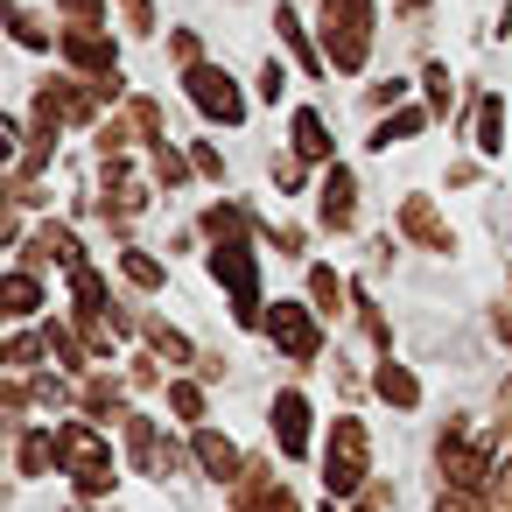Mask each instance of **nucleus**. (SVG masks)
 Here are the masks:
<instances>
[{
  "instance_id": "1",
  "label": "nucleus",
  "mask_w": 512,
  "mask_h": 512,
  "mask_svg": "<svg viewBox=\"0 0 512 512\" xmlns=\"http://www.w3.org/2000/svg\"><path fill=\"white\" fill-rule=\"evenodd\" d=\"M323 50H330V71H365L372 0H323Z\"/></svg>"
},
{
  "instance_id": "2",
  "label": "nucleus",
  "mask_w": 512,
  "mask_h": 512,
  "mask_svg": "<svg viewBox=\"0 0 512 512\" xmlns=\"http://www.w3.org/2000/svg\"><path fill=\"white\" fill-rule=\"evenodd\" d=\"M365 428L358 421H337L330 428V456H323V484H330V498H351L358 484H365Z\"/></svg>"
},
{
  "instance_id": "3",
  "label": "nucleus",
  "mask_w": 512,
  "mask_h": 512,
  "mask_svg": "<svg viewBox=\"0 0 512 512\" xmlns=\"http://www.w3.org/2000/svg\"><path fill=\"white\" fill-rule=\"evenodd\" d=\"M211 267H218V281H225V295H232V316H239V323H260V281H253L246 239H225V246L211 253Z\"/></svg>"
},
{
  "instance_id": "4",
  "label": "nucleus",
  "mask_w": 512,
  "mask_h": 512,
  "mask_svg": "<svg viewBox=\"0 0 512 512\" xmlns=\"http://www.w3.org/2000/svg\"><path fill=\"white\" fill-rule=\"evenodd\" d=\"M183 85H190V99H197V113H204V120H218V127H239V120H246V99H239V85H232L225 71L190 64V71H183Z\"/></svg>"
},
{
  "instance_id": "5",
  "label": "nucleus",
  "mask_w": 512,
  "mask_h": 512,
  "mask_svg": "<svg viewBox=\"0 0 512 512\" xmlns=\"http://www.w3.org/2000/svg\"><path fill=\"white\" fill-rule=\"evenodd\" d=\"M64 470H71V484H78L85 498L113 484V463H106V442H99L92 428H64Z\"/></svg>"
},
{
  "instance_id": "6",
  "label": "nucleus",
  "mask_w": 512,
  "mask_h": 512,
  "mask_svg": "<svg viewBox=\"0 0 512 512\" xmlns=\"http://www.w3.org/2000/svg\"><path fill=\"white\" fill-rule=\"evenodd\" d=\"M260 323H267V337H274L288 358H316V344H323V337H316V323H309V309H295V302L267 309Z\"/></svg>"
},
{
  "instance_id": "7",
  "label": "nucleus",
  "mask_w": 512,
  "mask_h": 512,
  "mask_svg": "<svg viewBox=\"0 0 512 512\" xmlns=\"http://www.w3.org/2000/svg\"><path fill=\"white\" fill-rule=\"evenodd\" d=\"M64 57H71L78 71H92V78H113V43H106L92 22H78V29L64 36Z\"/></svg>"
},
{
  "instance_id": "8",
  "label": "nucleus",
  "mask_w": 512,
  "mask_h": 512,
  "mask_svg": "<svg viewBox=\"0 0 512 512\" xmlns=\"http://www.w3.org/2000/svg\"><path fill=\"white\" fill-rule=\"evenodd\" d=\"M274 442H281V456H302L309 449V400L302 393H281L274 400Z\"/></svg>"
},
{
  "instance_id": "9",
  "label": "nucleus",
  "mask_w": 512,
  "mask_h": 512,
  "mask_svg": "<svg viewBox=\"0 0 512 512\" xmlns=\"http://www.w3.org/2000/svg\"><path fill=\"white\" fill-rule=\"evenodd\" d=\"M442 470H449L456 484H484V470H491V456H484L477 442H463V435H442Z\"/></svg>"
},
{
  "instance_id": "10",
  "label": "nucleus",
  "mask_w": 512,
  "mask_h": 512,
  "mask_svg": "<svg viewBox=\"0 0 512 512\" xmlns=\"http://www.w3.org/2000/svg\"><path fill=\"white\" fill-rule=\"evenodd\" d=\"M106 204H113V211H141V183H134V169H127L120 155L106 162Z\"/></svg>"
},
{
  "instance_id": "11",
  "label": "nucleus",
  "mask_w": 512,
  "mask_h": 512,
  "mask_svg": "<svg viewBox=\"0 0 512 512\" xmlns=\"http://www.w3.org/2000/svg\"><path fill=\"white\" fill-rule=\"evenodd\" d=\"M295 155H309V162L330 155V127H323V113H295Z\"/></svg>"
},
{
  "instance_id": "12",
  "label": "nucleus",
  "mask_w": 512,
  "mask_h": 512,
  "mask_svg": "<svg viewBox=\"0 0 512 512\" xmlns=\"http://www.w3.org/2000/svg\"><path fill=\"white\" fill-rule=\"evenodd\" d=\"M379 393H386L393 407H421V386H414L407 365H379Z\"/></svg>"
},
{
  "instance_id": "13",
  "label": "nucleus",
  "mask_w": 512,
  "mask_h": 512,
  "mask_svg": "<svg viewBox=\"0 0 512 512\" xmlns=\"http://www.w3.org/2000/svg\"><path fill=\"white\" fill-rule=\"evenodd\" d=\"M498 113H505L498 99H477V148H484V155L505 148V120H498Z\"/></svg>"
},
{
  "instance_id": "14",
  "label": "nucleus",
  "mask_w": 512,
  "mask_h": 512,
  "mask_svg": "<svg viewBox=\"0 0 512 512\" xmlns=\"http://www.w3.org/2000/svg\"><path fill=\"white\" fill-rule=\"evenodd\" d=\"M197 456H204L211 477H232V470H239V449H232L225 435H197Z\"/></svg>"
},
{
  "instance_id": "15",
  "label": "nucleus",
  "mask_w": 512,
  "mask_h": 512,
  "mask_svg": "<svg viewBox=\"0 0 512 512\" xmlns=\"http://www.w3.org/2000/svg\"><path fill=\"white\" fill-rule=\"evenodd\" d=\"M274 29H281V43H288V50H295V64H309V71H330V64H316V50H309V36H302V22H295V15H288V8H281V15H274Z\"/></svg>"
},
{
  "instance_id": "16",
  "label": "nucleus",
  "mask_w": 512,
  "mask_h": 512,
  "mask_svg": "<svg viewBox=\"0 0 512 512\" xmlns=\"http://www.w3.org/2000/svg\"><path fill=\"white\" fill-rule=\"evenodd\" d=\"M351 204H358V190H351V176L337 169V176H330V190H323V218H330V225H344V218H351Z\"/></svg>"
},
{
  "instance_id": "17",
  "label": "nucleus",
  "mask_w": 512,
  "mask_h": 512,
  "mask_svg": "<svg viewBox=\"0 0 512 512\" xmlns=\"http://www.w3.org/2000/svg\"><path fill=\"white\" fill-rule=\"evenodd\" d=\"M421 120H428V113H414V106H407V113H393L386 127H372V148H393V141H407V134H421Z\"/></svg>"
},
{
  "instance_id": "18",
  "label": "nucleus",
  "mask_w": 512,
  "mask_h": 512,
  "mask_svg": "<svg viewBox=\"0 0 512 512\" xmlns=\"http://www.w3.org/2000/svg\"><path fill=\"white\" fill-rule=\"evenodd\" d=\"M400 218H407V225H414V239H421V246H442V239H449V232H442V225H435V211H428V204H421V197H407V211H400Z\"/></svg>"
},
{
  "instance_id": "19",
  "label": "nucleus",
  "mask_w": 512,
  "mask_h": 512,
  "mask_svg": "<svg viewBox=\"0 0 512 512\" xmlns=\"http://www.w3.org/2000/svg\"><path fill=\"white\" fill-rule=\"evenodd\" d=\"M50 463H64V456H57V435H29V442H22V470L36 477V470H50Z\"/></svg>"
},
{
  "instance_id": "20",
  "label": "nucleus",
  "mask_w": 512,
  "mask_h": 512,
  "mask_svg": "<svg viewBox=\"0 0 512 512\" xmlns=\"http://www.w3.org/2000/svg\"><path fill=\"white\" fill-rule=\"evenodd\" d=\"M36 302H43V288H36L29 274H8V316H29Z\"/></svg>"
},
{
  "instance_id": "21",
  "label": "nucleus",
  "mask_w": 512,
  "mask_h": 512,
  "mask_svg": "<svg viewBox=\"0 0 512 512\" xmlns=\"http://www.w3.org/2000/svg\"><path fill=\"white\" fill-rule=\"evenodd\" d=\"M43 344H50V351H57V365H71V372H78V365H85V351H78V337H71V330H64V323H50V330H43Z\"/></svg>"
},
{
  "instance_id": "22",
  "label": "nucleus",
  "mask_w": 512,
  "mask_h": 512,
  "mask_svg": "<svg viewBox=\"0 0 512 512\" xmlns=\"http://www.w3.org/2000/svg\"><path fill=\"white\" fill-rule=\"evenodd\" d=\"M204 225L218 232V246H225V239H246V211H232V204H218V211H211Z\"/></svg>"
},
{
  "instance_id": "23",
  "label": "nucleus",
  "mask_w": 512,
  "mask_h": 512,
  "mask_svg": "<svg viewBox=\"0 0 512 512\" xmlns=\"http://www.w3.org/2000/svg\"><path fill=\"white\" fill-rule=\"evenodd\" d=\"M8 36H15L22 50H43V43H50V36H43V29H36V22H29L22 8H8Z\"/></svg>"
},
{
  "instance_id": "24",
  "label": "nucleus",
  "mask_w": 512,
  "mask_h": 512,
  "mask_svg": "<svg viewBox=\"0 0 512 512\" xmlns=\"http://www.w3.org/2000/svg\"><path fill=\"white\" fill-rule=\"evenodd\" d=\"M120 267H127V281H134V288H162V267H155L148 253H127Z\"/></svg>"
},
{
  "instance_id": "25",
  "label": "nucleus",
  "mask_w": 512,
  "mask_h": 512,
  "mask_svg": "<svg viewBox=\"0 0 512 512\" xmlns=\"http://www.w3.org/2000/svg\"><path fill=\"white\" fill-rule=\"evenodd\" d=\"M309 288H316V309H344V288H337V274H330V267H316V274H309Z\"/></svg>"
},
{
  "instance_id": "26",
  "label": "nucleus",
  "mask_w": 512,
  "mask_h": 512,
  "mask_svg": "<svg viewBox=\"0 0 512 512\" xmlns=\"http://www.w3.org/2000/svg\"><path fill=\"white\" fill-rule=\"evenodd\" d=\"M43 351H50V344H43V337H29V330H15V337H8V358H15V365H36Z\"/></svg>"
},
{
  "instance_id": "27",
  "label": "nucleus",
  "mask_w": 512,
  "mask_h": 512,
  "mask_svg": "<svg viewBox=\"0 0 512 512\" xmlns=\"http://www.w3.org/2000/svg\"><path fill=\"white\" fill-rule=\"evenodd\" d=\"M85 407H92V414H113V407H120V386H113V379H92V386H85Z\"/></svg>"
},
{
  "instance_id": "28",
  "label": "nucleus",
  "mask_w": 512,
  "mask_h": 512,
  "mask_svg": "<svg viewBox=\"0 0 512 512\" xmlns=\"http://www.w3.org/2000/svg\"><path fill=\"white\" fill-rule=\"evenodd\" d=\"M155 169H162V183H169V190H176V183H190V176H183V155H176V148H162V141H155Z\"/></svg>"
},
{
  "instance_id": "29",
  "label": "nucleus",
  "mask_w": 512,
  "mask_h": 512,
  "mask_svg": "<svg viewBox=\"0 0 512 512\" xmlns=\"http://www.w3.org/2000/svg\"><path fill=\"white\" fill-rule=\"evenodd\" d=\"M169 407H176L183 421H197V414H204V393H197V386H169Z\"/></svg>"
},
{
  "instance_id": "30",
  "label": "nucleus",
  "mask_w": 512,
  "mask_h": 512,
  "mask_svg": "<svg viewBox=\"0 0 512 512\" xmlns=\"http://www.w3.org/2000/svg\"><path fill=\"white\" fill-rule=\"evenodd\" d=\"M120 8H127V29H134V36L155 29V8H148V0H120Z\"/></svg>"
},
{
  "instance_id": "31",
  "label": "nucleus",
  "mask_w": 512,
  "mask_h": 512,
  "mask_svg": "<svg viewBox=\"0 0 512 512\" xmlns=\"http://www.w3.org/2000/svg\"><path fill=\"white\" fill-rule=\"evenodd\" d=\"M155 351H162V358H169V365H183V358H190V344H183V337H176V330H155Z\"/></svg>"
},
{
  "instance_id": "32",
  "label": "nucleus",
  "mask_w": 512,
  "mask_h": 512,
  "mask_svg": "<svg viewBox=\"0 0 512 512\" xmlns=\"http://www.w3.org/2000/svg\"><path fill=\"white\" fill-rule=\"evenodd\" d=\"M253 512H302V505H295L288 491H260V498H253Z\"/></svg>"
},
{
  "instance_id": "33",
  "label": "nucleus",
  "mask_w": 512,
  "mask_h": 512,
  "mask_svg": "<svg viewBox=\"0 0 512 512\" xmlns=\"http://www.w3.org/2000/svg\"><path fill=\"white\" fill-rule=\"evenodd\" d=\"M71 8V22H99V0H64Z\"/></svg>"
},
{
  "instance_id": "34",
  "label": "nucleus",
  "mask_w": 512,
  "mask_h": 512,
  "mask_svg": "<svg viewBox=\"0 0 512 512\" xmlns=\"http://www.w3.org/2000/svg\"><path fill=\"white\" fill-rule=\"evenodd\" d=\"M400 8H407V15H421V8H428V0H400Z\"/></svg>"
}]
</instances>
